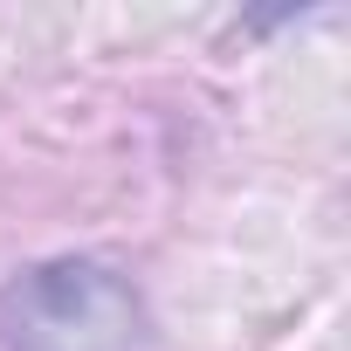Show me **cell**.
<instances>
[{
  "instance_id": "obj_1",
  "label": "cell",
  "mask_w": 351,
  "mask_h": 351,
  "mask_svg": "<svg viewBox=\"0 0 351 351\" xmlns=\"http://www.w3.org/2000/svg\"><path fill=\"white\" fill-rule=\"evenodd\" d=\"M0 344L8 351H152V317L124 269L62 255L0 289Z\"/></svg>"
}]
</instances>
